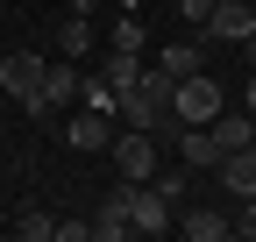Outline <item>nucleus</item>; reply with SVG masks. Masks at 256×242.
I'll return each instance as SVG.
<instances>
[{"instance_id": "nucleus-6", "label": "nucleus", "mask_w": 256, "mask_h": 242, "mask_svg": "<svg viewBox=\"0 0 256 242\" xmlns=\"http://www.w3.org/2000/svg\"><path fill=\"white\" fill-rule=\"evenodd\" d=\"M171 214H178V206L156 192L150 178H142L136 192H128V228H136V235H164V228H171Z\"/></svg>"}, {"instance_id": "nucleus-1", "label": "nucleus", "mask_w": 256, "mask_h": 242, "mask_svg": "<svg viewBox=\"0 0 256 242\" xmlns=\"http://www.w3.org/2000/svg\"><path fill=\"white\" fill-rule=\"evenodd\" d=\"M214 114H220V78L214 72H192V78L171 86V121H200V128H206Z\"/></svg>"}, {"instance_id": "nucleus-2", "label": "nucleus", "mask_w": 256, "mask_h": 242, "mask_svg": "<svg viewBox=\"0 0 256 242\" xmlns=\"http://www.w3.org/2000/svg\"><path fill=\"white\" fill-rule=\"evenodd\" d=\"M107 157H114V171L128 178V186H142V178H156V136L150 128H121L107 142Z\"/></svg>"}, {"instance_id": "nucleus-8", "label": "nucleus", "mask_w": 256, "mask_h": 242, "mask_svg": "<svg viewBox=\"0 0 256 242\" xmlns=\"http://www.w3.org/2000/svg\"><path fill=\"white\" fill-rule=\"evenodd\" d=\"M128 192H136V186H128V178H121V186L100 200V221H92V242H121V235H136V228H128Z\"/></svg>"}, {"instance_id": "nucleus-23", "label": "nucleus", "mask_w": 256, "mask_h": 242, "mask_svg": "<svg viewBox=\"0 0 256 242\" xmlns=\"http://www.w3.org/2000/svg\"><path fill=\"white\" fill-rule=\"evenodd\" d=\"M242 107H249V114H256V72H249V93H242Z\"/></svg>"}, {"instance_id": "nucleus-19", "label": "nucleus", "mask_w": 256, "mask_h": 242, "mask_svg": "<svg viewBox=\"0 0 256 242\" xmlns=\"http://www.w3.org/2000/svg\"><path fill=\"white\" fill-rule=\"evenodd\" d=\"M150 186H156V192H164V200L178 206V200H185V171H156V178H150Z\"/></svg>"}, {"instance_id": "nucleus-24", "label": "nucleus", "mask_w": 256, "mask_h": 242, "mask_svg": "<svg viewBox=\"0 0 256 242\" xmlns=\"http://www.w3.org/2000/svg\"><path fill=\"white\" fill-rule=\"evenodd\" d=\"M242 57H249V72H256V36H249V43H242Z\"/></svg>"}, {"instance_id": "nucleus-12", "label": "nucleus", "mask_w": 256, "mask_h": 242, "mask_svg": "<svg viewBox=\"0 0 256 242\" xmlns=\"http://www.w3.org/2000/svg\"><path fill=\"white\" fill-rule=\"evenodd\" d=\"M156 72H164V78H192V72H206V64H200V43H156Z\"/></svg>"}, {"instance_id": "nucleus-22", "label": "nucleus", "mask_w": 256, "mask_h": 242, "mask_svg": "<svg viewBox=\"0 0 256 242\" xmlns=\"http://www.w3.org/2000/svg\"><path fill=\"white\" fill-rule=\"evenodd\" d=\"M92 8H100V0H72V8H64V14H86V22H92Z\"/></svg>"}, {"instance_id": "nucleus-14", "label": "nucleus", "mask_w": 256, "mask_h": 242, "mask_svg": "<svg viewBox=\"0 0 256 242\" xmlns=\"http://www.w3.org/2000/svg\"><path fill=\"white\" fill-rule=\"evenodd\" d=\"M100 78L121 93V86H136V78H142V57H128V50H100Z\"/></svg>"}, {"instance_id": "nucleus-16", "label": "nucleus", "mask_w": 256, "mask_h": 242, "mask_svg": "<svg viewBox=\"0 0 256 242\" xmlns=\"http://www.w3.org/2000/svg\"><path fill=\"white\" fill-rule=\"evenodd\" d=\"M142 43H150V28H142L136 14L121 8V22H114V36H107V50H128V57H142Z\"/></svg>"}, {"instance_id": "nucleus-20", "label": "nucleus", "mask_w": 256, "mask_h": 242, "mask_svg": "<svg viewBox=\"0 0 256 242\" xmlns=\"http://www.w3.org/2000/svg\"><path fill=\"white\" fill-rule=\"evenodd\" d=\"M50 242H92V221H57Z\"/></svg>"}, {"instance_id": "nucleus-18", "label": "nucleus", "mask_w": 256, "mask_h": 242, "mask_svg": "<svg viewBox=\"0 0 256 242\" xmlns=\"http://www.w3.org/2000/svg\"><path fill=\"white\" fill-rule=\"evenodd\" d=\"M228 235H249V242H256V192H249V200L235 206V221H228Z\"/></svg>"}, {"instance_id": "nucleus-15", "label": "nucleus", "mask_w": 256, "mask_h": 242, "mask_svg": "<svg viewBox=\"0 0 256 242\" xmlns=\"http://www.w3.org/2000/svg\"><path fill=\"white\" fill-rule=\"evenodd\" d=\"M14 235L22 242H50L57 235V214H50V206H22V214H14Z\"/></svg>"}, {"instance_id": "nucleus-17", "label": "nucleus", "mask_w": 256, "mask_h": 242, "mask_svg": "<svg viewBox=\"0 0 256 242\" xmlns=\"http://www.w3.org/2000/svg\"><path fill=\"white\" fill-rule=\"evenodd\" d=\"M78 107H92V114H114V86H107L100 72H78Z\"/></svg>"}, {"instance_id": "nucleus-10", "label": "nucleus", "mask_w": 256, "mask_h": 242, "mask_svg": "<svg viewBox=\"0 0 256 242\" xmlns=\"http://www.w3.org/2000/svg\"><path fill=\"white\" fill-rule=\"evenodd\" d=\"M171 228L192 242H228V214H214V206H185V214H171Z\"/></svg>"}, {"instance_id": "nucleus-4", "label": "nucleus", "mask_w": 256, "mask_h": 242, "mask_svg": "<svg viewBox=\"0 0 256 242\" xmlns=\"http://www.w3.org/2000/svg\"><path fill=\"white\" fill-rule=\"evenodd\" d=\"M78 100V64L72 57H57V64H43V86H36V100H28V114H57V107H72Z\"/></svg>"}, {"instance_id": "nucleus-9", "label": "nucleus", "mask_w": 256, "mask_h": 242, "mask_svg": "<svg viewBox=\"0 0 256 242\" xmlns=\"http://www.w3.org/2000/svg\"><path fill=\"white\" fill-rule=\"evenodd\" d=\"M64 142H72V150H107V142H114V114L78 107V114H72V128H64Z\"/></svg>"}, {"instance_id": "nucleus-21", "label": "nucleus", "mask_w": 256, "mask_h": 242, "mask_svg": "<svg viewBox=\"0 0 256 242\" xmlns=\"http://www.w3.org/2000/svg\"><path fill=\"white\" fill-rule=\"evenodd\" d=\"M178 8H185V22H192V28H200V22H206V8H214V0H178Z\"/></svg>"}, {"instance_id": "nucleus-3", "label": "nucleus", "mask_w": 256, "mask_h": 242, "mask_svg": "<svg viewBox=\"0 0 256 242\" xmlns=\"http://www.w3.org/2000/svg\"><path fill=\"white\" fill-rule=\"evenodd\" d=\"M206 43H249L256 36V0H214L206 22H200Z\"/></svg>"}, {"instance_id": "nucleus-7", "label": "nucleus", "mask_w": 256, "mask_h": 242, "mask_svg": "<svg viewBox=\"0 0 256 242\" xmlns=\"http://www.w3.org/2000/svg\"><path fill=\"white\" fill-rule=\"evenodd\" d=\"M171 142H178L185 171H214V164H220V142H214V128H200V121H178Z\"/></svg>"}, {"instance_id": "nucleus-13", "label": "nucleus", "mask_w": 256, "mask_h": 242, "mask_svg": "<svg viewBox=\"0 0 256 242\" xmlns=\"http://www.w3.org/2000/svg\"><path fill=\"white\" fill-rule=\"evenodd\" d=\"M57 50L78 64V57L92 50V22H86V14H64V22H57Z\"/></svg>"}, {"instance_id": "nucleus-11", "label": "nucleus", "mask_w": 256, "mask_h": 242, "mask_svg": "<svg viewBox=\"0 0 256 242\" xmlns=\"http://www.w3.org/2000/svg\"><path fill=\"white\" fill-rule=\"evenodd\" d=\"M214 178H220L235 200H249V192H256V150H228V157L214 164Z\"/></svg>"}, {"instance_id": "nucleus-5", "label": "nucleus", "mask_w": 256, "mask_h": 242, "mask_svg": "<svg viewBox=\"0 0 256 242\" xmlns=\"http://www.w3.org/2000/svg\"><path fill=\"white\" fill-rule=\"evenodd\" d=\"M36 86H43V50H8L0 57V93L8 100H36Z\"/></svg>"}]
</instances>
